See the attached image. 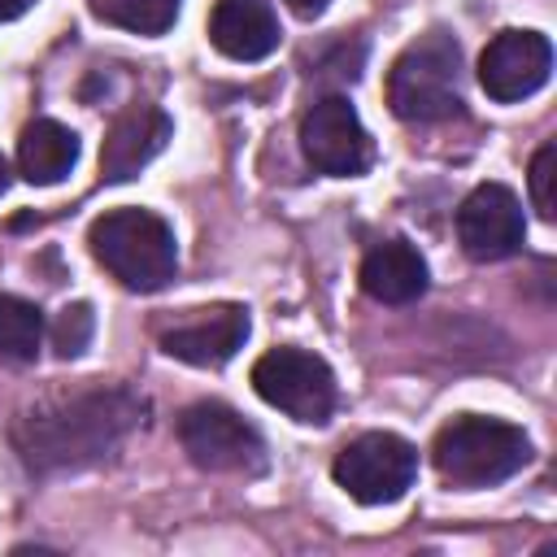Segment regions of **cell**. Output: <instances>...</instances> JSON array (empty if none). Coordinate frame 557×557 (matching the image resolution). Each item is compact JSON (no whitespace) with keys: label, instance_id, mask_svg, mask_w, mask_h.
<instances>
[{"label":"cell","instance_id":"cell-12","mask_svg":"<svg viewBox=\"0 0 557 557\" xmlns=\"http://www.w3.org/2000/svg\"><path fill=\"white\" fill-rule=\"evenodd\" d=\"M174 135V122L157 104H131L122 117H113L104 148H100V178L104 183H126L135 178Z\"/></svg>","mask_w":557,"mask_h":557},{"label":"cell","instance_id":"cell-21","mask_svg":"<svg viewBox=\"0 0 557 557\" xmlns=\"http://www.w3.org/2000/svg\"><path fill=\"white\" fill-rule=\"evenodd\" d=\"M287 4H292V9L300 13V17H318V13H322V9L331 4V0H287Z\"/></svg>","mask_w":557,"mask_h":557},{"label":"cell","instance_id":"cell-19","mask_svg":"<svg viewBox=\"0 0 557 557\" xmlns=\"http://www.w3.org/2000/svg\"><path fill=\"white\" fill-rule=\"evenodd\" d=\"M531 205H535V213L544 218V222H553L557 218V191H553V183H557V148L553 144H544L535 157H531Z\"/></svg>","mask_w":557,"mask_h":557},{"label":"cell","instance_id":"cell-18","mask_svg":"<svg viewBox=\"0 0 557 557\" xmlns=\"http://www.w3.org/2000/svg\"><path fill=\"white\" fill-rule=\"evenodd\" d=\"M91 331H96L91 305H87V300L65 305V309L52 318V348H57V357H78V352L91 344Z\"/></svg>","mask_w":557,"mask_h":557},{"label":"cell","instance_id":"cell-7","mask_svg":"<svg viewBox=\"0 0 557 557\" xmlns=\"http://www.w3.org/2000/svg\"><path fill=\"white\" fill-rule=\"evenodd\" d=\"M335 483L361 505H392L418 479V448L392 431H366L335 453Z\"/></svg>","mask_w":557,"mask_h":557},{"label":"cell","instance_id":"cell-6","mask_svg":"<svg viewBox=\"0 0 557 557\" xmlns=\"http://www.w3.org/2000/svg\"><path fill=\"white\" fill-rule=\"evenodd\" d=\"M178 444L191 466L213 474H252L265 466V440L222 400H196L178 418Z\"/></svg>","mask_w":557,"mask_h":557},{"label":"cell","instance_id":"cell-11","mask_svg":"<svg viewBox=\"0 0 557 557\" xmlns=\"http://www.w3.org/2000/svg\"><path fill=\"white\" fill-rule=\"evenodd\" d=\"M248 309L244 305H213V309H191L183 322L161 331V348L174 361L187 366H226L244 339H248Z\"/></svg>","mask_w":557,"mask_h":557},{"label":"cell","instance_id":"cell-20","mask_svg":"<svg viewBox=\"0 0 557 557\" xmlns=\"http://www.w3.org/2000/svg\"><path fill=\"white\" fill-rule=\"evenodd\" d=\"M30 4H35V0H0V22H13V17H22Z\"/></svg>","mask_w":557,"mask_h":557},{"label":"cell","instance_id":"cell-5","mask_svg":"<svg viewBox=\"0 0 557 557\" xmlns=\"http://www.w3.org/2000/svg\"><path fill=\"white\" fill-rule=\"evenodd\" d=\"M252 387L265 405L287 413L292 422L322 426L335 413V374L331 366L309 348H270L252 366Z\"/></svg>","mask_w":557,"mask_h":557},{"label":"cell","instance_id":"cell-8","mask_svg":"<svg viewBox=\"0 0 557 557\" xmlns=\"http://www.w3.org/2000/svg\"><path fill=\"white\" fill-rule=\"evenodd\" d=\"M300 152L318 174L357 178L374 165V139L348 96H322L300 117Z\"/></svg>","mask_w":557,"mask_h":557},{"label":"cell","instance_id":"cell-3","mask_svg":"<svg viewBox=\"0 0 557 557\" xmlns=\"http://www.w3.org/2000/svg\"><path fill=\"white\" fill-rule=\"evenodd\" d=\"M431 461L440 479L453 487H492L513 479L531 461V440L522 426L505 418L461 413L435 431Z\"/></svg>","mask_w":557,"mask_h":557},{"label":"cell","instance_id":"cell-14","mask_svg":"<svg viewBox=\"0 0 557 557\" xmlns=\"http://www.w3.org/2000/svg\"><path fill=\"white\" fill-rule=\"evenodd\" d=\"M426 283H431L426 257L409 239H383L361 261V287L379 305H409L426 292Z\"/></svg>","mask_w":557,"mask_h":557},{"label":"cell","instance_id":"cell-22","mask_svg":"<svg viewBox=\"0 0 557 557\" xmlns=\"http://www.w3.org/2000/svg\"><path fill=\"white\" fill-rule=\"evenodd\" d=\"M4 187H9V161H4V152H0V196H4Z\"/></svg>","mask_w":557,"mask_h":557},{"label":"cell","instance_id":"cell-15","mask_svg":"<svg viewBox=\"0 0 557 557\" xmlns=\"http://www.w3.org/2000/svg\"><path fill=\"white\" fill-rule=\"evenodd\" d=\"M74 165H78V135L70 126H61L57 117H35V122L22 126V139H17V174L26 183L52 187Z\"/></svg>","mask_w":557,"mask_h":557},{"label":"cell","instance_id":"cell-10","mask_svg":"<svg viewBox=\"0 0 557 557\" xmlns=\"http://www.w3.org/2000/svg\"><path fill=\"white\" fill-rule=\"evenodd\" d=\"M522 235H527L522 200L505 183H479L457 209V239H461V252L474 261L513 257L522 248Z\"/></svg>","mask_w":557,"mask_h":557},{"label":"cell","instance_id":"cell-16","mask_svg":"<svg viewBox=\"0 0 557 557\" xmlns=\"http://www.w3.org/2000/svg\"><path fill=\"white\" fill-rule=\"evenodd\" d=\"M91 17L131 35H165L178 22L183 0H87Z\"/></svg>","mask_w":557,"mask_h":557},{"label":"cell","instance_id":"cell-1","mask_svg":"<svg viewBox=\"0 0 557 557\" xmlns=\"http://www.w3.org/2000/svg\"><path fill=\"white\" fill-rule=\"evenodd\" d=\"M144 418V400L131 387H74L39 400L13 426L22 461L39 474L96 466L117 448V440Z\"/></svg>","mask_w":557,"mask_h":557},{"label":"cell","instance_id":"cell-2","mask_svg":"<svg viewBox=\"0 0 557 557\" xmlns=\"http://www.w3.org/2000/svg\"><path fill=\"white\" fill-rule=\"evenodd\" d=\"M91 257L131 292H161L178 270L174 226L152 209H109L87 231Z\"/></svg>","mask_w":557,"mask_h":557},{"label":"cell","instance_id":"cell-4","mask_svg":"<svg viewBox=\"0 0 557 557\" xmlns=\"http://www.w3.org/2000/svg\"><path fill=\"white\" fill-rule=\"evenodd\" d=\"M387 104L400 122H444L461 113V44L444 30L418 35L387 70Z\"/></svg>","mask_w":557,"mask_h":557},{"label":"cell","instance_id":"cell-17","mask_svg":"<svg viewBox=\"0 0 557 557\" xmlns=\"http://www.w3.org/2000/svg\"><path fill=\"white\" fill-rule=\"evenodd\" d=\"M39 344H44V313L22 296L0 292V352L9 361H35Z\"/></svg>","mask_w":557,"mask_h":557},{"label":"cell","instance_id":"cell-9","mask_svg":"<svg viewBox=\"0 0 557 557\" xmlns=\"http://www.w3.org/2000/svg\"><path fill=\"white\" fill-rule=\"evenodd\" d=\"M553 74V44L540 30H500L483 57H479V87L496 100V104H513L535 96Z\"/></svg>","mask_w":557,"mask_h":557},{"label":"cell","instance_id":"cell-13","mask_svg":"<svg viewBox=\"0 0 557 557\" xmlns=\"http://www.w3.org/2000/svg\"><path fill=\"white\" fill-rule=\"evenodd\" d=\"M283 30L270 0H218L209 13V44L231 61H265Z\"/></svg>","mask_w":557,"mask_h":557}]
</instances>
